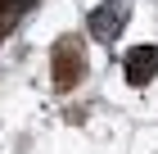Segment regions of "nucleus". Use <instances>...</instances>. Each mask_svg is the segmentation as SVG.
<instances>
[{"instance_id":"3","label":"nucleus","mask_w":158,"mask_h":154,"mask_svg":"<svg viewBox=\"0 0 158 154\" xmlns=\"http://www.w3.org/2000/svg\"><path fill=\"white\" fill-rule=\"evenodd\" d=\"M122 73H127V82H131V86H145L149 77L158 73V46H135V50H127Z\"/></svg>"},{"instance_id":"1","label":"nucleus","mask_w":158,"mask_h":154,"mask_svg":"<svg viewBox=\"0 0 158 154\" xmlns=\"http://www.w3.org/2000/svg\"><path fill=\"white\" fill-rule=\"evenodd\" d=\"M77 73H81V41L77 36H63L59 46H54V82H59V91H68L77 82Z\"/></svg>"},{"instance_id":"2","label":"nucleus","mask_w":158,"mask_h":154,"mask_svg":"<svg viewBox=\"0 0 158 154\" xmlns=\"http://www.w3.org/2000/svg\"><path fill=\"white\" fill-rule=\"evenodd\" d=\"M127 27V5H118V0H109V5H99L95 14H90V36L95 41H118V32Z\"/></svg>"}]
</instances>
